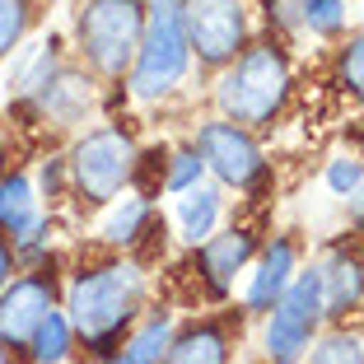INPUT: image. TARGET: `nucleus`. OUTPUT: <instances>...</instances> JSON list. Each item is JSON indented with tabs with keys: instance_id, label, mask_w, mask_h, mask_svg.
<instances>
[{
	"instance_id": "obj_1",
	"label": "nucleus",
	"mask_w": 364,
	"mask_h": 364,
	"mask_svg": "<svg viewBox=\"0 0 364 364\" xmlns=\"http://www.w3.org/2000/svg\"><path fill=\"white\" fill-rule=\"evenodd\" d=\"M145 289L150 276L131 257H107L94 267H80L61 289V313L70 318L75 341H85L89 355L112 360L122 336L131 332V322L145 309Z\"/></svg>"
},
{
	"instance_id": "obj_2",
	"label": "nucleus",
	"mask_w": 364,
	"mask_h": 364,
	"mask_svg": "<svg viewBox=\"0 0 364 364\" xmlns=\"http://www.w3.org/2000/svg\"><path fill=\"white\" fill-rule=\"evenodd\" d=\"M289 56L276 43H252L234 56V61L220 65V80H215V107L220 117L238 122V127H271L280 117V107L289 98Z\"/></svg>"
},
{
	"instance_id": "obj_3",
	"label": "nucleus",
	"mask_w": 364,
	"mask_h": 364,
	"mask_svg": "<svg viewBox=\"0 0 364 364\" xmlns=\"http://www.w3.org/2000/svg\"><path fill=\"white\" fill-rule=\"evenodd\" d=\"M192 47L182 33V0H145V33L131 56L127 94L136 103H159L187 80Z\"/></svg>"
},
{
	"instance_id": "obj_4",
	"label": "nucleus",
	"mask_w": 364,
	"mask_h": 364,
	"mask_svg": "<svg viewBox=\"0 0 364 364\" xmlns=\"http://www.w3.org/2000/svg\"><path fill=\"white\" fill-rule=\"evenodd\" d=\"M140 33H145V0H85L75 43L94 75L127 80Z\"/></svg>"
},
{
	"instance_id": "obj_5",
	"label": "nucleus",
	"mask_w": 364,
	"mask_h": 364,
	"mask_svg": "<svg viewBox=\"0 0 364 364\" xmlns=\"http://www.w3.org/2000/svg\"><path fill=\"white\" fill-rule=\"evenodd\" d=\"M136 164H140V150H136V136L131 131L98 127V131H85L75 140V150L65 159V182H70V192L80 201L107 205L136 178Z\"/></svg>"
},
{
	"instance_id": "obj_6",
	"label": "nucleus",
	"mask_w": 364,
	"mask_h": 364,
	"mask_svg": "<svg viewBox=\"0 0 364 364\" xmlns=\"http://www.w3.org/2000/svg\"><path fill=\"white\" fill-rule=\"evenodd\" d=\"M262 318H267V327H262V355H267V364H304V355H309L313 336L322 327V299H318L313 267L294 271V280L280 289V299Z\"/></svg>"
},
{
	"instance_id": "obj_7",
	"label": "nucleus",
	"mask_w": 364,
	"mask_h": 364,
	"mask_svg": "<svg viewBox=\"0 0 364 364\" xmlns=\"http://www.w3.org/2000/svg\"><path fill=\"white\" fill-rule=\"evenodd\" d=\"M196 154H201L205 173H210L220 187H234L247 192L267 178V159H262V145L252 140V131L238 127L229 117H215L196 127Z\"/></svg>"
},
{
	"instance_id": "obj_8",
	"label": "nucleus",
	"mask_w": 364,
	"mask_h": 364,
	"mask_svg": "<svg viewBox=\"0 0 364 364\" xmlns=\"http://www.w3.org/2000/svg\"><path fill=\"white\" fill-rule=\"evenodd\" d=\"M182 33L196 61L220 70L247 47V0H182Z\"/></svg>"
},
{
	"instance_id": "obj_9",
	"label": "nucleus",
	"mask_w": 364,
	"mask_h": 364,
	"mask_svg": "<svg viewBox=\"0 0 364 364\" xmlns=\"http://www.w3.org/2000/svg\"><path fill=\"white\" fill-rule=\"evenodd\" d=\"M52 309H61V285L47 271L10 276V285L0 289V346L5 350H23Z\"/></svg>"
},
{
	"instance_id": "obj_10",
	"label": "nucleus",
	"mask_w": 364,
	"mask_h": 364,
	"mask_svg": "<svg viewBox=\"0 0 364 364\" xmlns=\"http://www.w3.org/2000/svg\"><path fill=\"white\" fill-rule=\"evenodd\" d=\"M257 257V234L252 229H225L196 243V276L205 280L210 299H229L234 280L247 271V262Z\"/></svg>"
},
{
	"instance_id": "obj_11",
	"label": "nucleus",
	"mask_w": 364,
	"mask_h": 364,
	"mask_svg": "<svg viewBox=\"0 0 364 364\" xmlns=\"http://www.w3.org/2000/svg\"><path fill=\"white\" fill-rule=\"evenodd\" d=\"M318 276V299H322V322H341L360 313L364 304V262L346 247H332L327 257L313 267Z\"/></svg>"
},
{
	"instance_id": "obj_12",
	"label": "nucleus",
	"mask_w": 364,
	"mask_h": 364,
	"mask_svg": "<svg viewBox=\"0 0 364 364\" xmlns=\"http://www.w3.org/2000/svg\"><path fill=\"white\" fill-rule=\"evenodd\" d=\"M294 271H299V252H294V243H289V238H276V243H267L257 257L247 262L243 309L262 318V313H267L271 304L280 299V289L294 280Z\"/></svg>"
},
{
	"instance_id": "obj_13",
	"label": "nucleus",
	"mask_w": 364,
	"mask_h": 364,
	"mask_svg": "<svg viewBox=\"0 0 364 364\" xmlns=\"http://www.w3.org/2000/svg\"><path fill=\"white\" fill-rule=\"evenodd\" d=\"M38 117H47L52 127H75L85 122V112L94 107V80L75 65H56V75L43 85V94L33 98Z\"/></svg>"
},
{
	"instance_id": "obj_14",
	"label": "nucleus",
	"mask_w": 364,
	"mask_h": 364,
	"mask_svg": "<svg viewBox=\"0 0 364 364\" xmlns=\"http://www.w3.org/2000/svg\"><path fill=\"white\" fill-rule=\"evenodd\" d=\"M220 210H225V187L220 182H196V187H187V192H178V210H173V229H178V238L187 247H196L201 238L215 234V225H220Z\"/></svg>"
},
{
	"instance_id": "obj_15",
	"label": "nucleus",
	"mask_w": 364,
	"mask_h": 364,
	"mask_svg": "<svg viewBox=\"0 0 364 364\" xmlns=\"http://www.w3.org/2000/svg\"><path fill=\"white\" fill-rule=\"evenodd\" d=\"M229 355H234V346L220 322H192V327L173 332L168 355L159 364H229Z\"/></svg>"
},
{
	"instance_id": "obj_16",
	"label": "nucleus",
	"mask_w": 364,
	"mask_h": 364,
	"mask_svg": "<svg viewBox=\"0 0 364 364\" xmlns=\"http://www.w3.org/2000/svg\"><path fill=\"white\" fill-rule=\"evenodd\" d=\"M150 229H154L150 196H112L103 225H98V234H103L107 247H136Z\"/></svg>"
},
{
	"instance_id": "obj_17",
	"label": "nucleus",
	"mask_w": 364,
	"mask_h": 364,
	"mask_svg": "<svg viewBox=\"0 0 364 364\" xmlns=\"http://www.w3.org/2000/svg\"><path fill=\"white\" fill-rule=\"evenodd\" d=\"M33 220H43V196H38L33 178L28 173H0V234L14 238Z\"/></svg>"
},
{
	"instance_id": "obj_18",
	"label": "nucleus",
	"mask_w": 364,
	"mask_h": 364,
	"mask_svg": "<svg viewBox=\"0 0 364 364\" xmlns=\"http://www.w3.org/2000/svg\"><path fill=\"white\" fill-rule=\"evenodd\" d=\"M173 318L164 309H150L140 313L136 322H131V332L122 336V360L131 364H159L164 355H168V341H173Z\"/></svg>"
},
{
	"instance_id": "obj_19",
	"label": "nucleus",
	"mask_w": 364,
	"mask_h": 364,
	"mask_svg": "<svg viewBox=\"0 0 364 364\" xmlns=\"http://www.w3.org/2000/svg\"><path fill=\"white\" fill-rule=\"evenodd\" d=\"M23 350H28L33 364H65L70 355H75V332H70V318H65L61 309H52Z\"/></svg>"
},
{
	"instance_id": "obj_20",
	"label": "nucleus",
	"mask_w": 364,
	"mask_h": 364,
	"mask_svg": "<svg viewBox=\"0 0 364 364\" xmlns=\"http://www.w3.org/2000/svg\"><path fill=\"white\" fill-rule=\"evenodd\" d=\"M56 65H61V56H56V38H47V43L33 47L28 61L14 70V80H10V103H33V98L43 94V85L56 75Z\"/></svg>"
},
{
	"instance_id": "obj_21",
	"label": "nucleus",
	"mask_w": 364,
	"mask_h": 364,
	"mask_svg": "<svg viewBox=\"0 0 364 364\" xmlns=\"http://www.w3.org/2000/svg\"><path fill=\"white\" fill-rule=\"evenodd\" d=\"M304 364H364V341L350 332H327V336H313Z\"/></svg>"
},
{
	"instance_id": "obj_22",
	"label": "nucleus",
	"mask_w": 364,
	"mask_h": 364,
	"mask_svg": "<svg viewBox=\"0 0 364 364\" xmlns=\"http://www.w3.org/2000/svg\"><path fill=\"white\" fill-rule=\"evenodd\" d=\"M201 178H205V164H201V154H196V145H182V150L168 154V173L159 178V187L168 196H178V192H187V187H196Z\"/></svg>"
},
{
	"instance_id": "obj_23",
	"label": "nucleus",
	"mask_w": 364,
	"mask_h": 364,
	"mask_svg": "<svg viewBox=\"0 0 364 364\" xmlns=\"http://www.w3.org/2000/svg\"><path fill=\"white\" fill-rule=\"evenodd\" d=\"M28 23H33V5L28 0H0V61L19 52Z\"/></svg>"
},
{
	"instance_id": "obj_24",
	"label": "nucleus",
	"mask_w": 364,
	"mask_h": 364,
	"mask_svg": "<svg viewBox=\"0 0 364 364\" xmlns=\"http://www.w3.org/2000/svg\"><path fill=\"white\" fill-rule=\"evenodd\" d=\"M336 80H341V89L350 98L364 103V33H355L350 43L341 47V56H336Z\"/></svg>"
},
{
	"instance_id": "obj_25",
	"label": "nucleus",
	"mask_w": 364,
	"mask_h": 364,
	"mask_svg": "<svg viewBox=\"0 0 364 364\" xmlns=\"http://www.w3.org/2000/svg\"><path fill=\"white\" fill-rule=\"evenodd\" d=\"M304 28H309L313 38H336V33L346 28V0H309Z\"/></svg>"
},
{
	"instance_id": "obj_26",
	"label": "nucleus",
	"mask_w": 364,
	"mask_h": 364,
	"mask_svg": "<svg viewBox=\"0 0 364 364\" xmlns=\"http://www.w3.org/2000/svg\"><path fill=\"white\" fill-rule=\"evenodd\" d=\"M10 247H14V262H28V267H38V262L47 257V247H52V225H47V220H33L23 234L10 238Z\"/></svg>"
},
{
	"instance_id": "obj_27",
	"label": "nucleus",
	"mask_w": 364,
	"mask_h": 364,
	"mask_svg": "<svg viewBox=\"0 0 364 364\" xmlns=\"http://www.w3.org/2000/svg\"><path fill=\"white\" fill-rule=\"evenodd\" d=\"M360 178H364V159L360 154H336V159L327 164V173H322V182H327L332 196H346Z\"/></svg>"
},
{
	"instance_id": "obj_28",
	"label": "nucleus",
	"mask_w": 364,
	"mask_h": 364,
	"mask_svg": "<svg viewBox=\"0 0 364 364\" xmlns=\"http://www.w3.org/2000/svg\"><path fill=\"white\" fill-rule=\"evenodd\" d=\"M304 14H309V0H267V19L285 33H299Z\"/></svg>"
},
{
	"instance_id": "obj_29",
	"label": "nucleus",
	"mask_w": 364,
	"mask_h": 364,
	"mask_svg": "<svg viewBox=\"0 0 364 364\" xmlns=\"http://www.w3.org/2000/svg\"><path fill=\"white\" fill-rule=\"evenodd\" d=\"M61 187H65V159L43 164V196H56Z\"/></svg>"
},
{
	"instance_id": "obj_30",
	"label": "nucleus",
	"mask_w": 364,
	"mask_h": 364,
	"mask_svg": "<svg viewBox=\"0 0 364 364\" xmlns=\"http://www.w3.org/2000/svg\"><path fill=\"white\" fill-rule=\"evenodd\" d=\"M341 201H346V215H350L355 225H360V229H364V178H360V182H355V187H350V192H346V196H341Z\"/></svg>"
},
{
	"instance_id": "obj_31",
	"label": "nucleus",
	"mask_w": 364,
	"mask_h": 364,
	"mask_svg": "<svg viewBox=\"0 0 364 364\" xmlns=\"http://www.w3.org/2000/svg\"><path fill=\"white\" fill-rule=\"evenodd\" d=\"M14 271H19V262H14V247H10V238H0V289L10 285Z\"/></svg>"
},
{
	"instance_id": "obj_32",
	"label": "nucleus",
	"mask_w": 364,
	"mask_h": 364,
	"mask_svg": "<svg viewBox=\"0 0 364 364\" xmlns=\"http://www.w3.org/2000/svg\"><path fill=\"white\" fill-rule=\"evenodd\" d=\"M0 173H5V136H0Z\"/></svg>"
},
{
	"instance_id": "obj_33",
	"label": "nucleus",
	"mask_w": 364,
	"mask_h": 364,
	"mask_svg": "<svg viewBox=\"0 0 364 364\" xmlns=\"http://www.w3.org/2000/svg\"><path fill=\"white\" fill-rule=\"evenodd\" d=\"M0 364H10V350H5V346H0Z\"/></svg>"
},
{
	"instance_id": "obj_34",
	"label": "nucleus",
	"mask_w": 364,
	"mask_h": 364,
	"mask_svg": "<svg viewBox=\"0 0 364 364\" xmlns=\"http://www.w3.org/2000/svg\"><path fill=\"white\" fill-rule=\"evenodd\" d=\"M107 364H131V360H122V355H112V360H107Z\"/></svg>"
}]
</instances>
